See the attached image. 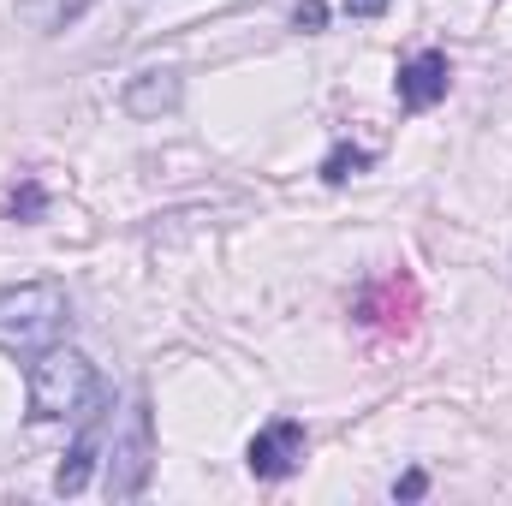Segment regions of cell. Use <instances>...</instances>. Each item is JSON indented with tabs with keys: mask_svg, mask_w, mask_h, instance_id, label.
I'll return each mask as SVG.
<instances>
[{
	"mask_svg": "<svg viewBox=\"0 0 512 506\" xmlns=\"http://www.w3.org/2000/svg\"><path fill=\"white\" fill-rule=\"evenodd\" d=\"M66 322H72V304L54 280H24V286L0 292V352H12V358H36V352L60 346Z\"/></svg>",
	"mask_w": 512,
	"mask_h": 506,
	"instance_id": "6da1fadb",
	"label": "cell"
},
{
	"mask_svg": "<svg viewBox=\"0 0 512 506\" xmlns=\"http://www.w3.org/2000/svg\"><path fill=\"white\" fill-rule=\"evenodd\" d=\"M102 381H96V364L72 346H48L36 352L30 364V417L36 423H66V417H84L96 405Z\"/></svg>",
	"mask_w": 512,
	"mask_h": 506,
	"instance_id": "7a4b0ae2",
	"label": "cell"
},
{
	"mask_svg": "<svg viewBox=\"0 0 512 506\" xmlns=\"http://www.w3.org/2000/svg\"><path fill=\"white\" fill-rule=\"evenodd\" d=\"M149 471H155V441H149V405L137 399L131 417H126V429H120L114 447H108V495H114V501H137L143 483H149Z\"/></svg>",
	"mask_w": 512,
	"mask_h": 506,
	"instance_id": "3957f363",
	"label": "cell"
},
{
	"mask_svg": "<svg viewBox=\"0 0 512 506\" xmlns=\"http://www.w3.org/2000/svg\"><path fill=\"white\" fill-rule=\"evenodd\" d=\"M304 423H292V417H280V423H268V429H256L251 447H245V465H251V477L262 483H280V477H292L298 465H304Z\"/></svg>",
	"mask_w": 512,
	"mask_h": 506,
	"instance_id": "277c9868",
	"label": "cell"
},
{
	"mask_svg": "<svg viewBox=\"0 0 512 506\" xmlns=\"http://www.w3.org/2000/svg\"><path fill=\"white\" fill-rule=\"evenodd\" d=\"M447 84H453V66H447V54H435V48H423V54H411V60L399 66V102H405L411 114L435 108V102L447 96Z\"/></svg>",
	"mask_w": 512,
	"mask_h": 506,
	"instance_id": "5b68a950",
	"label": "cell"
},
{
	"mask_svg": "<svg viewBox=\"0 0 512 506\" xmlns=\"http://www.w3.org/2000/svg\"><path fill=\"white\" fill-rule=\"evenodd\" d=\"M120 102H126V114H137V120L167 114V108L179 102V72H167V66H161V72H137V78L126 84V96H120Z\"/></svg>",
	"mask_w": 512,
	"mask_h": 506,
	"instance_id": "8992f818",
	"label": "cell"
},
{
	"mask_svg": "<svg viewBox=\"0 0 512 506\" xmlns=\"http://www.w3.org/2000/svg\"><path fill=\"white\" fill-rule=\"evenodd\" d=\"M96 447H102V441H96V429H90V435H84V441L72 447V459H66V465H60V477H54V489H60V495H78V489L90 483V465H96Z\"/></svg>",
	"mask_w": 512,
	"mask_h": 506,
	"instance_id": "52a82bcc",
	"label": "cell"
},
{
	"mask_svg": "<svg viewBox=\"0 0 512 506\" xmlns=\"http://www.w3.org/2000/svg\"><path fill=\"white\" fill-rule=\"evenodd\" d=\"M370 161H376L370 149H352V143H340V149L322 161V179H328V185H346V179H352V173H364Z\"/></svg>",
	"mask_w": 512,
	"mask_h": 506,
	"instance_id": "ba28073f",
	"label": "cell"
},
{
	"mask_svg": "<svg viewBox=\"0 0 512 506\" xmlns=\"http://www.w3.org/2000/svg\"><path fill=\"white\" fill-rule=\"evenodd\" d=\"M322 18H328L322 0H304V6H298V30H322Z\"/></svg>",
	"mask_w": 512,
	"mask_h": 506,
	"instance_id": "9c48e42d",
	"label": "cell"
},
{
	"mask_svg": "<svg viewBox=\"0 0 512 506\" xmlns=\"http://www.w3.org/2000/svg\"><path fill=\"white\" fill-rule=\"evenodd\" d=\"M423 489H429V483H423V471H405V477L393 483V495H399V501H417Z\"/></svg>",
	"mask_w": 512,
	"mask_h": 506,
	"instance_id": "30bf717a",
	"label": "cell"
},
{
	"mask_svg": "<svg viewBox=\"0 0 512 506\" xmlns=\"http://www.w3.org/2000/svg\"><path fill=\"white\" fill-rule=\"evenodd\" d=\"M340 6H346L352 18H382L387 12V0H340Z\"/></svg>",
	"mask_w": 512,
	"mask_h": 506,
	"instance_id": "8fae6325",
	"label": "cell"
},
{
	"mask_svg": "<svg viewBox=\"0 0 512 506\" xmlns=\"http://www.w3.org/2000/svg\"><path fill=\"white\" fill-rule=\"evenodd\" d=\"M12 209H24V215H36V209H42V191H36V185H24V197H18Z\"/></svg>",
	"mask_w": 512,
	"mask_h": 506,
	"instance_id": "7c38bea8",
	"label": "cell"
}]
</instances>
